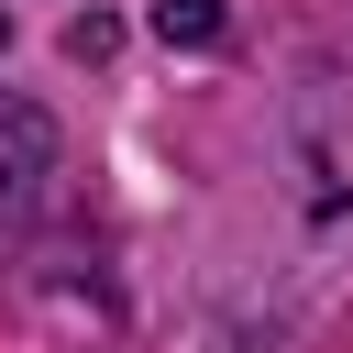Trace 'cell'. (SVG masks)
<instances>
[{
  "mask_svg": "<svg viewBox=\"0 0 353 353\" xmlns=\"http://www.w3.org/2000/svg\"><path fill=\"white\" fill-rule=\"evenodd\" d=\"M44 176H55V121H44L33 99H0V232L33 221Z\"/></svg>",
  "mask_w": 353,
  "mask_h": 353,
  "instance_id": "6da1fadb",
  "label": "cell"
},
{
  "mask_svg": "<svg viewBox=\"0 0 353 353\" xmlns=\"http://www.w3.org/2000/svg\"><path fill=\"white\" fill-rule=\"evenodd\" d=\"M154 33H165V44H221L232 11H221V0H154Z\"/></svg>",
  "mask_w": 353,
  "mask_h": 353,
  "instance_id": "7a4b0ae2",
  "label": "cell"
},
{
  "mask_svg": "<svg viewBox=\"0 0 353 353\" xmlns=\"http://www.w3.org/2000/svg\"><path fill=\"white\" fill-rule=\"evenodd\" d=\"M110 44H121V33H110V11H77V22H66V55H77V66H99Z\"/></svg>",
  "mask_w": 353,
  "mask_h": 353,
  "instance_id": "3957f363",
  "label": "cell"
},
{
  "mask_svg": "<svg viewBox=\"0 0 353 353\" xmlns=\"http://www.w3.org/2000/svg\"><path fill=\"white\" fill-rule=\"evenodd\" d=\"M0 44H11V11H0Z\"/></svg>",
  "mask_w": 353,
  "mask_h": 353,
  "instance_id": "277c9868",
  "label": "cell"
}]
</instances>
